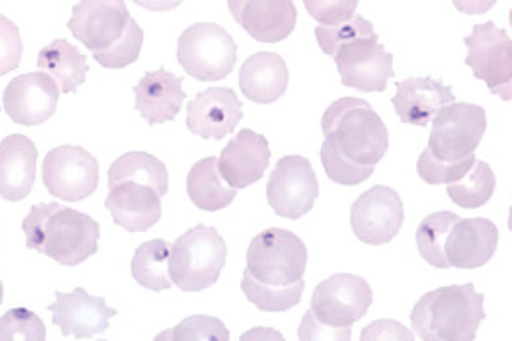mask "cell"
<instances>
[{
  "instance_id": "obj_1",
  "label": "cell",
  "mask_w": 512,
  "mask_h": 341,
  "mask_svg": "<svg viewBox=\"0 0 512 341\" xmlns=\"http://www.w3.org/2000/svg\"><path fill=\"white\" fill-rule=\"evenodd\" d=\"M26 246L64 266L96 255L101 232L96 220L60 203H38L23 220Z\"/></svg>"
},
{
  "instance_id": "obj_2",
  "label": "cell",
  "mask_w": 512,
  "mask_h": 341,
  "mask_svg": "<svg viewBox=\"0 0 512 341\" xmlns=\"http://www.w3.org/2000/svg\"><path fill=\"white\" fill-rule=\"evenodd\" d=\"M483 294L473 284L449 285L420 297L410 314L412 328L425 341H472L485 319Z\"/></svg>"
},
{
  "instance_id": "obj_3",
  "label": "cell",
  "mask_w": 512,
  "mask_h": 341,
  "mask_svg": "<svg viewBox=\"0 0 512 341\" xmlns=\"http://www.w3.org/2000/svg\"><path fill=\"white\" fill-rule=\"evenodd\" d=\"M321 128L326 142L366 166H376L390 145L383 118L364 99H337L321 118Z\"/></svg>"
},
{
  "instance_id": "obj_4",
  "label": "cell",
  "mask_w": 512,
  "mask_h": 341,
  "mask_svg": "<svg viewBox=\"0 0 512 341\" xmlns=\"http://www.w3.org/2000/svg\"><path fill=\"white\" fill-rule=\"evenodd\" d=\"M227 246L214 227L195 226L169 249V277L183 292H200L216 284L226 266Z\"/></svg>"
},
{
  "instance_id": "obj_5",
  "label": "cell",
  "mask_w": 512,
  "mask_h": 341,
  "mask_svg": "<svg viewBox=\"0 0 512 341\" xmlns=\"http://www.w3.org/2000/svg\"><path fill=\"white\" fill-rule=\"evenodd\" d=\"M176 57L188 76L202 82L226 79L238 60L233 36L219 24L198 23L183 31Z\"/></svg>"
},
{
  "instance_id": "obj_6",
  "label": "cell",
  "mask_w": 512,
  "mask_h": 341,
  "mask_svg": "<svg viewBox=\"0 0 512 341\" xmlns=\"http://www.w3.org/2000/svg\"><path fill=\"white\" fill-rule=\"evenodd\" d=\"M246 265V270L265 284H294L304 277L308 249L294 232L272 227L251 241Z\"/></svg>"
},
{
  "instance_id": "obj_7",
  "label": "cell",
  "mask_w": 512,
  "mask_h": 341,
  "mask_svg": "<svg viewBox=\"0 0 512 341\" xmlns=\"http://www.w3.org/2000/svg\"><path fill=\"white\" fill-rule=\"evenodd\" d=\"M487 130L482 106L449 103L434 115L429 149L441 161H460L472 156Z\"/></svg>"
},
{
  "instance_id": "obj_8",
  "label": "cell",
  "mask_w": 512,
  "mask_h": 341,
  "mask_svg": "<svg viewBox=\"0 0 512 341\" xmlns=\"http://www.w3.org/2000/svg\"><path fill=\"white\" fill-rule=\"evenodd\" d=\"M468 48L466 65L473 76L485 82L492 93L511 103L512 96V45L504 29L494 23L473 26L472 35L466 36Z\"/></svg>"
},
{
  "instance_id": "obj_9",
  "label": "cell",
  "mask_w": 512,
  "mask_h": 341,
  "mask_svg": "<svg viewBox=\"0 0 512 341\" xmlns=\"http://www.w3.org/2000/svg\"><path fill=\"white\" fill-rule=\"evenodd\" d=\"M43 183L53 197L65 202H81L98 188V161L82 147L62 145L45 157Z\"/></svg>"
},
{
  "instance_id": "obj_10",
  "label": "cell",
  "mask_w": 512,
  "mask_h": 341,
  "mask_svg": "<svg viewBox=\"0 0 512 341\" xmlns=\"http://www.w3.org/2000/svg\"><path fill=\"white\" fill-rule=\"evenodd\" d=\"M320 185L311 162L303 156L282 157L267 183L268 205L275 214L297 220L313 209Z\"/></svg>"
},
{
  "instance_id": "obj_11",
  "label": "cell",
  "mask_w": 512,
  "mask_h": 341,
  "mask_svg": "<svg viewBox=\"0 0 512 341\" xmlns=\"http://www.w3.org/2000/svg\"><path fill=\"white\" fill-rule=\"evenodd\" d=\"M373 304V290L366 278L338 273L323 280L311 297V311L321 323L335 328L352 326L366 316Z\"/></svg>"
},
{
  "instance_id": "obj_12",
  "label": "cell",
  "mask_w": 512,
  "mask_h": 341,
  "mask_svg": "<svg viewBox=\"0 0 512 341\" xmlns=\"http://www.w3.org/2000/svg\"><path fill=\"white\" fill-rule=\"evenodd\" d=\"M355 237L369 246L388 244L402 231L405 212L400 195L388 186H373L355 200L350 212Z\"/></svg>"
},
{
  "instance_id": "obj_13",
  "label": "cell",
  "mask_w": 512,
  "mask_h": 341,
  "mask_svg": "<svg viewBox=\"0 0 512 341\" xmlns=\"http://www.w3.org/2000/svg\"><path fill=\"white\" fill-rule=\"evenodd\" d=\"M130 21L125 0H81L72 9L69 29L84 47L101 53L122 40Z\"/></svg>"
},
{
  "instance_id": "obj_14",
  "label": "cell",
  "mask_w": 512,
  "mask_h": 341,
  "mask_svg": "<svg viewBox=\"0 0 512 341\" xmlns=\"http://www.w3.org/2000/svg\"><path fill=\"white\" fill-rule=\"evenodd\" d=\"M333 58L342 84L362 93H381L395 76L393 55L384 50L378 36L350 41Z\"/></svg>"
},
{
  "instance_id": "obj_15",
  "label": "cell",
  "mask_w": 512,
  "mask_h": 341,
  "mask_svg": "<svg viewBox=\"0 0 512 341\" xmlns=\"http://www.w3.org/2000/svg\"><path fill=\"white\" fill-rule=\"evenodd\" d=\"M2 103L12 122L36 127L55 115L59 105V84L45 72L24 74L9 82Z\"/></svg>"
},
{
  "instance_id": "obj_16",
  "label": "cell",
  "mask_w": 512,
  "mask_h": 341,
  "mask_svg": "<svg viewBox=\"0 0 512 341\" xmlns=\"http://www.w3.org/2000/svg\"><path fill=\"white\" fill-rule=\"evenodd\" d=\"M241 118L243 103L233 89L210 87L188 105L187 127L200 139L222 140L233 133Z\"/></svg>"
},
{
  "instance_id": "obj_17",
  "label": "cell",
  "mask_w": 512,
  "mask_h": 341,
  "mask_svg": "<svg viewBox=\"0 0 512 341\" xmlns=\"http://www.w3.org/2000/svg\"><path fill=\"white\" fill-rule=\"evenodd\" d=\"M57 301L48 306L53 314V324L59 326L62 335L81 338H93L105 333L110 319L117 314L115 309L106 306L103 297H93L86 290L77 287L70 294H55Z\"/></svg>"
},
{
  "instance_id": "obj_18",
  "label": "cell",
  "mask_w": 512,
  "mask_h": 341,
  "mask_svg": "<svg viewBox=\"0 0 512 341\" xmlns=\"http://www.w3.org/2000/svg\"><path fill=\"white\" fill-rule=\"evenodd\" d=\"M227 6L236 23L262 43L284 41L296 28L297 11L292 0H227Z\"/></svg>"
},
{
  "instance_id": "obj_19",
  "label": "cell",
  "mask_w": 512,
  "mask_h": 341,
  "mask_svg": "<svg viewBox=\"0 0 512 341\" xmlns=\"http://www.w3.org/2000/svg\"><path fill=\"white\" fill-rule=\"evenodd\" d=\"M268 162V140L253 130H241L224 147L221 157L217 159V168L227 185L233 186L236 190H243L246 186L262 180Z\"/></svg>"
},
{
  "instance_id": "obj_20",
  "label": "cell",
  "mask_w": 512,
  "mask_h": 341,
  "mask_svg": "<svg viewBox=\"0 0 512 341\" xmlns=\"http://www.w3.org/2000/svg\"><path fill=\"white\" fill-rule=\"evenodd\" d=\"M499 243V231L494 222L483 217L458 220L444 243V256L449 266L475 270L487 265Z\"/></svg>"
},
{
  "instance_id": "obj_21",
  "label": "cell",
  "mask_w": 512,
  "mask_h": 341,
  "mask_svg": "<svg viewBox=\"0 0 512 341\" xmlns=\"http://www.w3.org/2000/svg\"><path fill=\"white\" fill-rule=\"evenodd\" d=\"M106 209L113 222L128 232H144L158 224L163 214L161 197L146 185L123 181L111 186Z\"/></svg>"
},
{
  "instance_id": "obj_22",
  "label": "cell",
  "mask_w": 512,
  "mask_h": 341,
  "mask_svg": "<svg viewBox=\"0 0 512 341\" xmlns=\"http://www.w3.org/2000/svg\"><path fill=\"white\" fill-rule=\"evenodd\" d=\"M135 110L149 125L175 120L187 99L183 79L164 69L147 72L134 87Z\"/></svg>"
},
{
  "instance_id": "obj_23",
  "label": "cell",
  "mask_w": 512,
  "mask_h": 341,
  "mask_svg": "<svg viewBox=\"0 0 512 341\" xmlns=\"http://www.w3.org/2000/svg\"><path fill=\"white\" fill-rule=\"evenodd\" d=\"M454 99L453 89L434 77H410L398 84L393 105L405 125L427 127L437 111Z\"/></svg>"
},
{
  "instance_id": "obj_24",
  "label": "cell",
  "mask_w": 512,
  "mask_h": 341,
  "mask_svg": "<svg viewBox=\"0 0 512 341\" xmlns=\"http://www.w3.org/2000/svg\"><path fill=\"white\" fill-rule=\"evenodd\" d=\"M38 151L24 135H9L0 144V197L19 202L30 195L36 176Z\"/></svg>"
},
{
  "instance_id": "obj_25",
  "label": "cell",
  "mask_w": 512,
  "mask_h": 341,
  "mask_svg": "<svg viewBox=\"0 0 512 341\" xmlns=\"http://www.w3.org/2000/svg\"><path fill=\"white\" fill-rule=\"evenodd\" d=\"M239 87L246 98L258 105L279 101L289 87V69L279 53L251 55L239 70Z\"/></svg>"
},
{
  "instance_id": "obj_26",
  "label": "cell",
  "mask_w": 512,
  "mask_h": 341,
  "mask_svg": "<svg viewBox=\"0 0 512 341\" xmlns=\"http://www.w3.org/2000/svg\"><path fill=\"white\" fill-rule=\"evenodd\" d=\"M187 191L193 205L207 212L226 209L238 195L236 188L222 180L217 157H207L193 164L188 173Z\"/></svg>"
},
{
  "instance_id": "obj_27",
  "label": "cell",
  "mask_w": 512,
  "mask_h": 341,
  "mask_svg": "<svg viewBox=\"0 0 512 341\" xmlns=\"http://www.w3.org/2000/svg\"><path fill=\"white\" fill-rule=\"evenodd\" d=\"M38 67L52 77L65 94L76 93L77 87L86 82L89 72L86 55L65 40H55L41 48Z\"/></svg>"
},
{
  "instance_id": "obj_28",
  "label": "cell",
  "mask_w": 512,
  "mask_h": 341,
  "mask_svg": "<svg viewBox=\"0 0 512 341\" xmlns=\"http://www.w3.org/2000/svg\"><path fill=\"white\" fill-rule=\"evenodd\" d=\"M123 181H134L146 185L163 198L169 190V176L166 164L147 152H128L111 164L108 185L115 186Z\"/></svg>"
},
{
  "instance_id": "obj_29",
  "label": "cell",
  "mask_w": 512,
  "mask_h": 341,
  "mask_svg": "<svg viewBox=\"0 0 512 341\" xmlns=\"http://www.w3.org/2000/svg\"><path fill=\"white\" fill-rule=\"evenodd\" d=\"M169 249L171 244L164 239H152L140 244L132 260V277L144 289L161 292L171 289L169 277Z\"/></svg>"
},
{
  "instance_id": "obj_30",
  "label": "cell",
  "mask_w": 512,
  "mask_h": 341,
  "mask_svg": "<svg viewBox=\"0 0 512 341\" xmlns=\"http://www.w3.org/2000/svg\"><path fill=\"white\" fill-rule=\"evenodd\" d=\"M241 289L246 299L263 313H284L301 302L304 280L301 278L294 284L286 285L265 284L245 270Z\"/></svg>"
},
{
  "instance_id": "obj_31",
  "label": "cell",
  "mask_w": 512,
  "mask_h": 341,
  "mask_svg": "<svg viewBox=\"0 0 512 341\" xmlns=\"http://www.w3.org/2000/svg\"><path fill=\"white\" fill-rule=\"evenodd\" d=\"M465 180L448 185V197L463 209H480L489 202L495 191V174L485 161L473 162L472 169L463 176Z\"/></svg>"
},
{
  "instance_id": "obj_32",
  "label": "cell",
  "mask_w": 512,
  "mask_h": 341,
  "mask_svg": "<svg viewBox=\"0 0 512 341\" xmlns=\"http://www.w3.org/2000/svg\"><path fill=\"white\" fill-rule=\"evenodd\" d=\"M458 220H460V215L453 214V212H436L420 222L415 239H417L420 256L429 265L443 268V270L449 268L448 260L444 256V243H446L449 231L453 229Z\"/></svg>"
},
{
  "instance_id": "obj_33",
  "label": "cell",
  "mask_w": 512,
  "mask_h": 341,
  "mask_svg": "<svg viewBox=\"0 0 512 341\" xmlns=\"http://www.w3.org/2000/svg\"><path fill=\"white\" fill-rule=\"evenodd\" d=\"M376 31L371 21L361 18L354 14L352 18L342 23L320 24L316 28V40L321 50L330 57H335L338 48L344 47L350 41L359 40V38H374Z\"/></svg>"
},
{
  "instance_id": "obj_34",
  "label": "cell",
  "mask_w": 512,
  "mask_h": 341,
  "mask_svg": "<svg viewBox=\"0 0 512 341\" xmlns=\"http://www.w3.org/2000/svg\"><path fill=\"white\" fill-rule=\"evenodd\" d=\"M321 162H323V168H325L328 178L338 185H361L374 173V166H366V164L352 161L326 140L321 145Z\"/></svg>"
},
{
  "instance_id": "obj_35",
  "label": "cell",
  "mask_w": 512,
  "mask_h": 341,
  "mask_svg": "<svg viewBox=\"0 0 512 341\" xmlns=\"http://www.w3.org/2000/svg\"><path fill=\"white\" fill-rule=\"evenodd\" d=\"M475 161H477L475 154L463 157L460 161H441L427 147L420 154L417 171H419L420 178L429 185H449L454 181H460L472 169Z\"/></svg>"
},
{
  "instance_id": "obj_36",
  "label": "cell",
  "mask_w": 512,
  "mask_h": 341,
  "mask_svg": "<svg viewBox=\"0 0 512 341\" xmlns=\"http://www.w3.org/2000/svg\"><path fill=\"white\" fill-rule=\"evenodd\" d=\"M45 338V324L28 309H11L0 318V341H43Z\"/></svg>"
},
{
  "instance_id": "obj_37",
  "label": "cell",
  "mask_w": 512,
  "mask_h": 341,
  "mask_svg": "<svg viewBox=\"0 0 512 341\" xmlns=\"http://www.w3.org/2000/svg\"><path fill=\"white\" fill-rule=\"evenodd\" d=\"M142 43H144V31L132 18V21L128 24L127 33L123 35L122 40L106 52L93 53V57L105 69H125L128 65L134 64L135 60L139 58Z\"/></svg>"
},
{
  "instance_id": "obj_38",
  "label": "cell",
  "mask_w": 512,
  "mask_h": 341,
  "mask_svg": "<svg viewBox=\"0 0 512 341\" xmlns=\"http://www.w3.org/2000/svg\"><path fill=\"white\" fill-rule=\"evenodd\" d=\"M229 340V331L221 319L212 316H192L181 321L173 331L158 336V340Z\"/></svg>"
},
{
  "instance_id": "obj_39",
  "label": "cell",
  "mask_w": 512,
  "mask_h": 341,
  "mask_svg": "<svg viewBox=\"0 0 512 341\" xmlns=\"http://www.w3.org/2000/svg\"><path fill=\"white\" fill-rule=\"evenodd\" d=\"M23 58V40L19 28L0 14V77L18 69Z\"/></svg>"
},
{
  "instance_id": "obj_40",
  "label": "cell",
  "mask_w": 512,
  "mask_h": 341,
  "mask_svg": "<svg viewBox=\"0 0 512 341\" xmlns=\"http://www.w3.org/2000/svg\"><path fill=\"white\" fill-rule=\"evenodd\" d=\"M311 18L321 24L347 21L355 14L359 0H303Z\"/></svg>"
},
{
  "instance_id": "obj_41",
  "label": "cell",
  "mask_w": 512,
  "mask_h": 341,
  "mask_svg": "<svg viewBox=\"0 0 512 341\" xmlns=\"http://www.w3.org/2000/svg\"><path fill=\"white\" fill-rule=\"evenodd\" d=\"M350 326L344 328H335L330 324L321 323L320 319L316 318L313 311L309 309L308 313L304 314L303 324L299 328V338L306 341H332V340H350Z\"/></svg>"
},
{
  "instance_id": "obj_42",
  "label": "cell",
  "mask_w": 512,
  "mask_h": 341,
  "mask_svg": "<svg viewBox=\"0 0 512 341\" xmlns=\"http://www.w3.org/2000/svg\"><path fill=\"white\" fill-rule=\"evenodd\" d=\"M362 341H414V335L403 326L391 319H379L364 328Z\"/></svg>"
},
{
  "instance_id": "obj_43",
  "label": "cell",
  "mask_w": 512,
  "mask_h": 341,
  "mask_svg": "<svg viewBox=\"0 0 512 341\" xmlns=\"http://www.w3.org/2000/svg\"><path fill=\"white\" fill-rule=\"evenodd\" d=\"M454 7L468 16H480L489 12L497 4V0H453Z\"/></svg>"
},
{
  "instance_id": "obj_44",
  "label": "cell",
  "mask_w": 512,
  "mask_h": 341,
  "mask_svg": "<svg viewBox=\"0 0 512 341\" xmlns=\"http://www.w3.org/2000/svg\"><path fill=\"white\" fill-rule=\"evenodd\" d=\"M134 2L137 6L154 12L171 11L183 4V0H134Z\"/></svg>"
},
{
  "instance_id": "obj_45",
  "label": "cell",
  "mask_w": 512,
  "mask_h": 341,
  "mask_svg": "<svg viewBox=\"0 0 512 341\" xmlns=\"http://www.w3.org/2000/svg\"><path fill=\"white\" fill-rule=\"evenodd\" d=\"M282 340L284 336L277 333V331L270 330V328H255V330L250 331V333H245V335L241 336V340Z\"/></svg>"
},
{
  "instance_id": "obj_46",
  "label": "cell",
  "mask_w": 512,
  "mask_h": 341,
  "mask_svg": "<svg viewBox=\"0 0 512 341\" xmlns=\"http://www.w3.org/2000/svg\"><path fill=\"white\" fill-rule=\"evenodd\" d=\"M2 299H4V285L0 282V304H2Z\"/></svg>"
}]
</instances>
